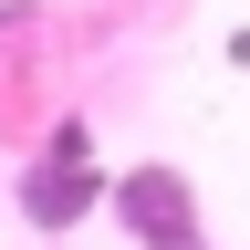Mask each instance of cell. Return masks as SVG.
Returning <instances> with one entry per match:
<instances>
[{
    "label": "cell",
    "mask_w": 250,
    "mask_h": 250,
    "mask_svg": "<svg viewBox=\"0 0 250 250\" xmlns=\"http://www.w3.org/2000/svg\"><path fill=\"white\" fill-rule=\"evenodd\" d=\"M104 156H94V125H52V146L42 156H21V177H11V208H21V229L31 240H73L94 208H104Z\"/></svg>",
    "instance_id": "cell-1"
},
{
    "label": "cell",
    "mask_w": 250,
    "mask_h": 250,
    "mask_svg": "<svg viewBox=\"0 0 250 250\" xmlns=\"http://www.w3.org/2000/svg\"><path fill=\"white\" fill-rule=\"evenodd\" d=\"M104 219H115L136 250H208L198 188H188V167H167V156H136V167H115V188H104Z\"/></svg>",
    "instance_id": "cell-2"
}]
</instances>
